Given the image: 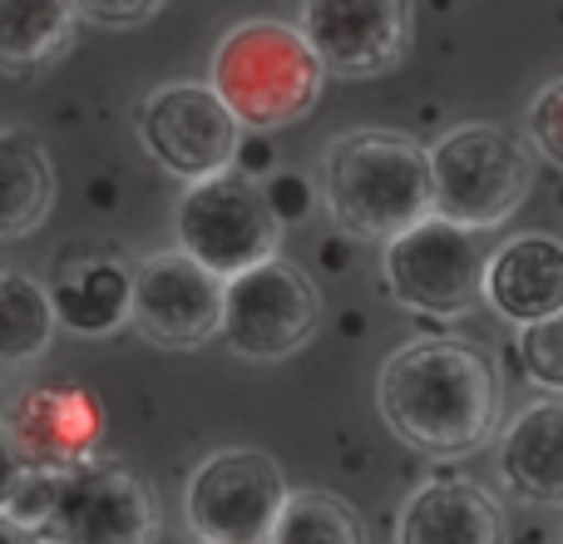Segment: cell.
Masks as SVG:
<instances>
[{"label":"cell","mask_w":563,"mask_h":544,"mask_svg":"<svg viewBox=\"0 0 563 544\" xmlns=\"http://www.w3.org/2000/svg\"><path fill=\"white\" fill-rule=\"evenodd\" d=\"M380 421L400 446L430 460H465L499 436V371L460 337H416L386 357L376 377Z\"/></svg>","instance_id":"1"},{"label":"cell","mask_w":563,"mask_h":544,"mask_svg":"<svg viewBox=\"0 0 563 544\" xmlns=\"http://www.w3.org/2000/svg\"><path fill=\"white\" fill-rule=\"evenodd\" d=\"M321 204L351 238L386 243L430 214V149L400 129H346L321 154Z\"/></svg>","instance_id":"2"},{"label":"cell","mask_w":563,"mask_h":544,"mask_svg":"<svg viewBox=\"0 0 563 544\" xmlns=\"http://www.w3.org/2000/svg\"><path fill=\"white\" fill-rule=\"evenodd\" d=\"M208 85L218 89L233 119L253 134H273L311 115L327 69L287 20H238L208 59Z\"/></svg>","instance_id":"3"},{"label":"cell","mask_w":563,"mask_h":544,"mask_svg":"<svg viewBox=\"0 0 563 544\" xmlns=\"http://www.w3.org/2000/svg\"><path fill=\"white\" fill-rule=\"evenodd\" d=\"M534 194V149L499 124H460L430 144V214L495 233Z\"/></svg>","instance_id":"4"},{"label":"cell","mask_w":563,"mask_h":544,"mask_svg":"<svg viewBox=\"0 0 563 544\" xmlns=\"http://www.w3.org/2000/svg\"><path fill=\"white\" fill-rule=\"evenodd\" d=\"M380 278L390 302L435 322H460L485 302V253L475 233L435 214L386 238Z\"/></svg>","instance_id":"5"},{"label":"cell","mask_w":563,"mask_h":544,"mask_svg":"<svg viewBox=\"0 0 563 544\" xmlns=\"http://www.w3.org/2000/svg\"><path fill=\"white\" fill-rule=\"evenodd\" d=\"M174 238L208 272L233 278V272L277 253L282 224L257 178L223 168V174L194 178L184 188V198L174 208Z\"/></svg>","instance_id":"6"},{"label":"cell","mask_w":563,"mask_h":544,"mask_svg":"<svg viewBox=\"0 0 563 544\" xmlns=\"http://www.w3.org/2000/svg\"><path fill=\"white\" fill-rule=\"evenodd\" d=\"M321 327V297L297 263H263L223 278V327L218 337L247 361H282L301 351Z\"/></svg>","instance_id":"7"},{"label":"cell","mask_w":563,"mask_h":544,"mask_svg":"<svg viewBox=\"0 0 563 544\" xmlns=\"http://www.w3.org/2000/svg\"><path fill=\"white\" fill-rule=\"evenodd\" d=\"M287 476L267 450L228 446L194 466L184 486V520L198 544H263L273 530Z\"/></svg>","instance_id":"8"},{"label":"cell","mask_w":563,"mask_h":544,"mask_svg":"<svg viewBox=\"0 0 563 544\" xmlns=\"http://www.w3.org/2000/svg\"><path fill=\"white\" fill-rule=\"evenodd\" d=\"M247 129L233 119V109L218 99L213 85L198 79H178V85H158L154 95L139 105V144L164 174L178 184L223 174L233 168L238 144Z\"/></svg>","instance_id":"9"},{"label":"cell","mask_w":563,"mask_h":544,"mask_svg":"<svg viewBox=\"0 0 563 544\" xmlns=\"http://www.w3.org/2000/svg\"><path fill=\"white\" fill-rule=\"evenodd\" d=\"M158 505L139 476L109 460H79L55 470V500L45 525L30 540H65V544H154Z\"/></svg>","instance_id":"10"},{"label":"cell","mask_w":563,"mask_h":544,"mask_svg":"<svg viewBox=\"0 0 563 544\" xmlns=\"http://www.w3.org/2000/svg\"><path fill=\"white\" fill-rule=\"evenodd\" d=\"M129 322L154 347H203L223 327V278L188 258L184 248L148 253L129 272Z\"/></svg>","instance_id":"11"},{"label":"cell","mask_w":563,"mask_h":544,"mask_svg":"<svg viewBox=\"0 0 563 544\" xmlns=\"http://www.w3.org/2000/svg\"><path fill=\"white\" fill-rule=\"evenodd\" d=\"M297 30L336 79L390 75L416 40V0H301Z\"/></svg>","instance_id":"12"},{"label":"cell","mask_w":563,"mask_h":544,"mask_svg":"<svg viewBox=\"0 0 563 544\" xmlns=\"http://www.w3.org/2000/svg\"><path fill=\"white\" fill-rule=\"evenodd\" d=\"M0 421L25 466H79L104 436V411L85 387H30L10 401Z\"/></svg>","instance_id":"13"},{"label":"cell","mask_w":563,"mask_h":544,"mask_svg":"<svg viewBox=\"0 0 563 544\" xmlns=\"http://www.w3.org/2000/svg\"><path fill=\"white\" fill-rule=\"evenodd\" d=\"M396 544H509V525L479 480L435 476L400 505Z\"/></svg>","instance_id":"14"},{"label":"cell","mask_w":563,"mask_h":544,"mask_svg":"<svg viewBox=\"0 0 563 544\" xmlns=\"http://www.w3.org/2000/svg\"><path fill=\"white\" fill-rule=\"evenodd\" d=\"M485 302L515 327L563 312V238L519 233L499 243L485 258Z\"/></svg>","instance_id":"15"},{"label":"cell","mask_w":563,"mask_h":544,"mask_svg":"<svg viewBox=\"0 0 563 544\" xmlns=\"http://www.w3.org/2000/svg\"><path fill=\"white\" fill-rule=\"evenodd\" d=\"M495 466L519 500L563 510V401H534L499 426Z\"/></svg>","instance_id":"16"},{"label":"cell","mask_w":563,"mask_h":544,"mask_svg":"<svg viewBox=\"0 0 563 544\" xmlns=\"http://www.w3.org/2000/svg\"><path fill=\"white\" fill-rule=\"evenodd\" d=\"M55 204V168L30 129H0V243L30 238Z\"/></svg>","instance_id":"17"},{"label":"cell","mask_w":563,"mask_h":544,"mask_svg":"<svg viewBox=\"0 0 563 544\" xmlns=\"http://www.w3.org/2000/svg\"><path fill=\"white\" fill-rule=\"evenodd\" d=\"M49 302H55V322H65L69 331L109 337L129 322V268H119L114 258H79L59 268Z\"/></svg>","instance_id":"18"},{"label":"cell","mask_w":563,"mask_h":544,"mask_svg":"<svg viewBox=\"0 0 563 544\" xmlns=\"http://www.w3.org/2000/svg\"><path fill=\"white\" fill-rule=\"evenodd\" d=\"M75 0H0V75L45 69L75 45Z\"/></svg>","instance_id":"19"},{"label":"cell","mask_w":563,"mask_h":544,"mask_svg":"<svg viewBox=\"0 0 563 544\" xmlns=\"http://www.w3.org/2000/svg\"><path fill=\"white\" fill-rule=\"evenodd\" d=\"M49 287L25 272H0V367H25L55 337Z\"/></svg>","instance_id":"20"},{"label":"cell","mask_w":563,"mask_h":544,"mask_svg":"<svg viewBox=\"0 0 563 544\" xmlns=\"http://www.w3.org/2000/svg\"><path fill=\"white\" fill-rule=\"evenodd\" d=\"M263 544H366L361 515L331 490H287Z\"/></svg>","instance_id":"21"},{"label":"cell","mask_w":563,"mask_h":544,"mask_svg":"<svg viewBox=\"0 0 563 544\" xmlns=\"http://www.w3.org/2000/svg\"><path fill=\"white\" fill-rule=\"evenodd\" d=\"M519 367H525L529 387L563 396V312L519 327Z\"/></svg>","instance_id":"22"},{"label":"cell","mask_w":563,"mask_h":544,"mask_svg":"<svg viewBox=\"0 0 563 544\" xmlns=\"http://www.w3.org/2000/svg\"><path fill=\"white\" fill-rule=\"evenodd\" d=\"M525 129H529V149L563 174V79H549L534 95Z\"/></svg>","instance_id":"23"},{"label":"cell","mask_w":563,"mask_h":544,"mask_svg":"<svg viewBox=\"0 0 563 544\" xmlns=\"http://www.w3.org/2000/svg\"><path fill=\"white\" fill-rule=\"evenodd\" d=\"M79 20L89 25H109V30H134L144 20H154L164 10V0H75Z\"/></svg>","instance_id":"24"},{"label":"cell","mask_w":563,"mask_h":544,"mask_svg":"<svg viewBox=\"0 0 563 544\" xmlns=\"http://www.w3.org/2000/svg\"><path fill=\"white\" fill-rule=\"evenodd\" d=\"M267 204H273L277 224H301V218L311 214V184L301 174H277L263 184Z\"/></svg>","instance_id":"25"},{"label":"cell","mask_w":563,"mask_h":544,"mask_svg":"<svg viewBox=\"0 0 563 544\" xmlns=\"http://www.w3.org/2000/svg\"><path fill=\"white\" fill-rule=\"evenodd\" d=\"M20 470H25V456L15 450V440H10V431H5V421H0V510H5V500H10V490H15Z\"/></svg>","instance_id":"26"},{"label":"cell","mask_w":563,"mask_h":544,"mask_svg":"<svg viewBox=\"0 0 563 544\" xmlns=\"http://www.w3.org/2000/svg\"><path fill=\"white\" fill-rule=\"evenodd\" d=\"M0 544H35V540H30L25 530H20V525H10V520L0 515Z\"/></svg>","instance_id":"27"},{"label":"cell","mask_w":563,"mask_h":544,"mask_svg":"<svg viewBox=\"0 0 563 544\" xmlns=\"http://www.w3.org/2000/svg\"><path fill=\"white\" fill-rule=\"evenodd\" d=\"M35 544H65V540H35Z\"/></svg>","instance_id":"28"}]
</instances>
